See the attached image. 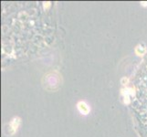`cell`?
<instances>
[{
  "instance_id": "cell-2",
  "label": "cell",
  "mask_w": 147,
  "mask_h": 137,
  "mask_svg": "<svg viewBox=\"0 0 147 137\" xmlns=\"http://www.w3.org/2000/svg\"><path fill=\"white\" fill-rule=\"evenodd\" d=\"M19 123H20V120L19 118H14L13 121H12V123H11V127L13 129V133H15L17 130H18V125H19Z\"/></svg>"
},
{
  "instance_id": "cell-1",
  "label": "cell",
  "mask_w": 147,
  "mask_h": 137,
  "mask_svg": "<svg viewBox=\"0 0 147 137\" xmlns=\"http://www.w3.org/2000/svg\"><path fill=\"white\" fill-rule=\"evenodd\" d=\"M77 108L82 114H88L90 113V107L88 106V104L86 103H84V101H80V103H78Z\"/></svg>"
}]
</instances>
